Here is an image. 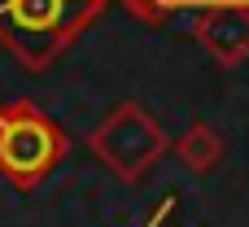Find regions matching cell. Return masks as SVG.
Masks as SVG:
<instances>
[{
	"label": "cell",
	"instance_id": "6da1fadb",
	"mask_svg": "<svg viewBox=\"0 0 249 227\" xmlns=\"http://www.w3.org/2000/svg\"><path fill=\"white\" fill-rule=\"evenodd\" d=\"M70 153V136L35 105L9 101L0 105V179L18 192L39 188Z\"/></svg>",
	"mask_w": 249,
	"mask_h": 227
},
{
	"label": "cell",
	"instance_id": "7a4b0ae2",
	"mask_svg": "<svg viewBox=\"0 0 249 227\" xmlns=\"http://www.w3.org/2000/svg\"><path fill=\"white\" fill-rule=\"evenodd\" d=\"M92 22L70 0H0V44L26 70H48Z\"/></svg>",
	"mask_w": 249,
	"mask_h": 227
},
{
	"label": "cell",
	"instance_id": "3957f363",
	"mask_svg": "<svg viewBox=\"0 0 249 227\" xmlns=\"http://www.w3.org/2000/svg\"><path fill=\"white\" fill-rule=\"evenodd\" d=\"M88 149L96 153V162L118 175L123 184H144L153 175V166L171 153V140L162 131V122L136 105V101H118L92 131H88Z\"/></svg>",
	"mask_w": 249,
	"mask_h": 227
},
{
	"label": "cell",
	"instance_id": "277c9868",
	"mask_svg": "<svg viewBox=\"0 0 249 227\" xmlns=\"http://www.w3.org/2000/svg\"><path fill=\"white\" fill-rule=\"evenodd\" d=\"M193 9V39L206 48V57L223 70H236L249 61V9L232 0H175V13Z\"/></svg>",
	"mask_w": 249,
	"mask_h": 227
},
{
	"label": "cell",
	"instance_id": "5b68a950",
	"mask_svg": "<svg viewBox=\"0 0 249 227\" xmlns=\"http://www.w3.org/2000/svg\"><path fill=\"white\" fill-rule=\"evenodd\" d=\"M223 153H228V140L210 127V122H193L184 127V136L175 140V157L193 171V175H210L223 166Z\"/></svg>",
	"mask_w": 249,
	"mask_h": 227
},
{
	"label": "cell",
	"instance_id": "8992f818",
	"mask_svg": "<svg viewBox=\"0 0 249 227\" xmlns=\"http://www.w3.org/2000/svg\"><path fill=\"white\" fill-rule=\"evenodd\" d=\"M136 22H144V26H162L171 13H175V0H118Z\"/></svg>",
	"mask_w": 249,
	"mask_h": 227
},
{
	"label": "cell",
	"instance_id": "52a82bcc",
	"mask_svg": "<svg viewBox=\"0 0 249 227\" xmlns=\"http://www.w3.org/2000/svg\"><path fill=\"white\" fill-rule=\"evenodd\" d=\"M171 210H175V197H166V201H162V206L149 214V223H144V227H162L166 219H171Z\"/></svg>",
	"mask_w": 249,
	"mask_h": 227
},
{
	"label": "cell",
	"instance_id": "ba28073f",
	"mask_svg": "<svg viewBox=\"0 0 249 227\" xmlns=\"http://www.w3.org/2000/svg\"><path fill=\"white\" fill-rule=\"evenodd\" d=\"M70 4H74V9H83V13H92V17H101L109 0H70Z\"/></svg>",
	"mask_w": 249,
	"mask_h": 227
},
{
	"label": "cell",
	"instance_id": "9c48e42d",
	"mask_svg": "<svg viewBox=\"0 0 249 227\" xmlns=\"http://www.w3.org/2000/svg\"><path fill=\"white\" fill-rule=\"evenodd\" d=\"M232 4H236V9H249V0H232Z\"/></svg>",
	"mask_w": 249,
	"mask_h": 227
}]
</instances>
